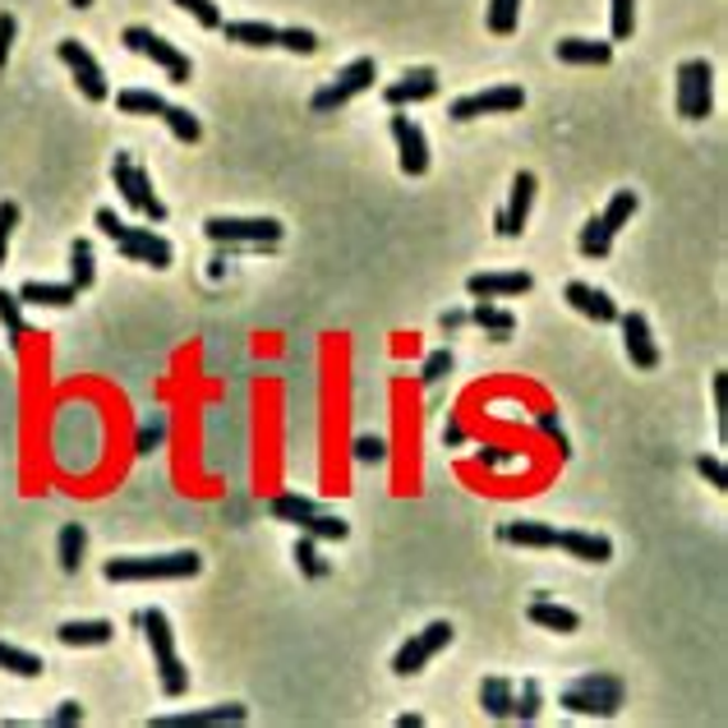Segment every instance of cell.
Instances as JSON below:
<instances>
[{
	"mask_svg": "<svg viewBox=\"0 0 728 728\" xmlns=\"http://www.w3.org/2000/svg\"><path fill=\"white\" fill-rule=\"evenodd\" d=\"M203 558L194 549H180V554H158V558H107L101 577L107 581H185L199 577Z\"/></svg>",
	"mask_w": 728,
	"mask_h": 728,
	"instance_id": "obj_1",
	"label": "cell"
},
{
	"mask_svg": "<svg viewBox=\"0 0 728 728\" xmlns=\"http://www.w3.org/2000/svg\"><path fill=\"white\" fill-rule=\"evenodd\" d=\"M143 622V632H148V645H152V664H158V683L167 696H185L190 692V668L185 660H180V650H175V632H171V618L162 609H148L139 613Z\"/></svg>",
	"mask_w": 728,
	"mask_h": 728,
	"instance_id": "obj_2",
	"label": "cell"
},
{
	"mask_svg": "<svg viewBox=\"0 0 728 728\" xmlns=\"http://www.w3.org/2000/svg\"><path fill=\"white\" fill-rule=\"evenodd\" d=\"M563 710L571 715H586V719H613L622 710V700H628V687L613 673H581L577 683H571L563 696Z\"/></svg>",
	"mask_w": 728,
	"mask_h": 728,
	"instance_id": "obj_3",
	"label": "cell"
},
{
	"mask_svg": "<svg viewBox=\"0 0 728 728\" xmlns=\"http://www.w3.org/2000/svg\"><path fill=\"white\" fill-rule=\"evenodd\" d=\"M111 180H116V190L120 199L135 207V213H143L148 222H167V203L158 199V190H152V175L129 158V152H116V162H111Z\"/></svg>",
	"mask_w": 728,
	"mask_h": 728,
	"instance_id": "obj_4",
	"label": "cell"
},
{
	"mask_svg": "<svg viewBox=\"0 0 728 728\" xmlns=\"http://www.w3.org/2000/svg\"><path fill=\"white\" fill-rule=\"evenodd\" d=\"M120 42H125L129 51H135V56H148L152 65H162L171 84H190V79H194V65H190L185 51L171 46L167 38H158L152 29H143V23H129V29L120 33Z\"/></svg>",
	"mask_w": 728,
	"mask_h": 728,
	"instance_id": "obj_5",
	"label": "cell"
},
{
	"mask_svg": "<svg viewBox=\"0 0 728 728\" xmlns=\"http://www.w3.org/2000/svg\"><path fill=\"white\" fill-rule=\"evenodd\" d=\"M203 236L213 245H277L286 236V226L277 217H207L203 222Z\"/></svg>",
	"mask_w": 728,
	"mask_h": 728,
	"instance_id": "obj_6",
	"label": "cell"
},
{
	"mask_svg": "<svg viewBox=\"0 0 728 728\" xmlns=\"http://www.w3.org/2000/svg\"><path fill=\"white\" fill-rule=\"evenodd\" d=\"M710 107H715V69L706 56H692L678 65V116L706 120Z\"/></svg>",
	"mask_w": 728,
	"mask_h": 728,
	"instance_id": "obj_7",
	"label": "cell"
},
{
	"mask_svg": "<svg viewBox=\"0 0 728 728\" xmlns=\"http://www.w3.org/2000/svg\"><path fill=\"white\" fill-rule=\"evenodd\" d=\"M374 79H378V61H374V56H360V61H351L342 74H336V79H332L328 88H319L309 107H314L319 116H332L336 107H346L351 97L370 93V88H374Z\"/></svg>",
	"mask_w": 728,
	"mask_h": 728,
	"instance_id": "obj_8",
	"label": "cell"
},
{
	"mask_svg": "<svg viewBox=\"0 0 728 728\" xmlns=\"http://www.w3.org/2000/svg\"><path fill=\"white\" fill-rule=\"evenodd\" d=\"M452 636H457V628H452L448 618L429 622L425 632H415V636L397 650V655H393V673H397V678H415V673H425V664L438 655V650H448Z\"/></svg>",
	"mask_w": 728,
	"mask_h": 728,
	"instance_id": "obj_9",
	"label": "cell"
},
{
	"mask_svg": "<svg viewBox=\"0 0 728 728\" xmlns=\"http://www.w3.org/2000/svg\"><path fill=\"white\" fill-rule=\"evenodd\" d=\"M526 107V88L522 84H499V88H484V93H465L457 97L448 116L452 120H480V116H512Z\"/></svg>",
	"mask_w": 728,
	"mask_h": 728,
	"instance_id": "obj_10",
	"label": "cell"
},
{
	"mask_svg": "<svg viewBox=\"0 0 728 728\" xmlns=\"http://www.w3.org/2000/svg\"><path fill=\"white\" fill-rule=\"evenodd\" d=\"M56 56L65 61V69L74 74V84H79V93H84L88 101H107V97H111L107 74H101L97 56H93V51H88L79 38H61V42H56Z\"/></svg>",
	"mask_w": 728,
	"mask_h": 728,
	"instance_id": "obj_11",
	"label": "cell"
},
{
	"mask_svg": "<svg viewBox=\"0 0 728 728\" xmlns=\"http://www.w3.org/2000/svg\"><path fill=\"white\" fill-rule=\"evenodd\" d=\"M116 249H120V258H129V264H148V268H158V272H167L175 264L171 240L158 236L152 226H125V236L116 240Z\"/></svg>",
	"mask_w": 728,
	"mask_h": 728,
	"instance_id": "obj_12",
	"label": "cell"
},
{
	"mask_svg": "<svg viewBox=\"0 0 728 728\" xmlns=\"http://www.w3.org/2000/svg\"><path fill=\"white\" fill-rule=\"evenodd\" d=\"M438 97V69H429V65H415V69H406L402 79H393L383 88V101L387 107H420V101H433Z\"/></svg>",
	"mask_w": 728,
	"mask_h": 728,
	"instance_id": "obj_13",
	"label": "cell"
},
{
	"mask_svg": "<svg viewBox=\"0 0 728 728\" xmlns=\"http://www.w3.org/2000/svg\"><path fill=\"white\" fill-rule=\"evenodd\" d=\"M535 171H522L512 180V199H507V207H499V217H493V226H499V236H507V240H516L526 231V217H531V203H535Z\"/></svg>",
	"mask_w": 728,
	"mask_h": 728,
	"instance_id": "obj_14",
	"label": "cell"
},
{
	"mask_svg": "<svg viewBox=\"0 0 728 728\" xmlns=\"http://www.w3.org/2000/svg\"><path fill=\"white\" fill-rule=\"evenodd\" d=\"M393 139L402 148V171L406 175H425L429 171V139H425V129L406 116V107L393 111Z\"/></svg>",
	"mask_w": 728,
	"mask_h": 728,
	"instance_id": "obj_15",
	"label": "cell"
},
{
	"mask_svg": "<svg viewBox=\"0 0 728 728\" xmlns=\"http://www.w3.org/2000/svg\"><path fill=\"white\" fill-rule=\"evenodd\" d=\"M622 328V346H628V360L636 370H660V346H655V332H650L645 314H618Z\"/></svg>",
	"mask_w": 728,
	"mask_h": 728,
	"instance_id": "obj_16",
	"label": "cell"
},
{
	"mask_svg": "<svg viewBox=\"0 0 728 728\" xmlns=\"http://www.w3.org/2000/svg\"><path fill=\"white\" fill-rule=\"evenodd\" d=\"M535 286L531 272H475V277H465V291H471L475 300H516V296H526Z\"/></svg>",
	"mask_w": 728,
	"mask_h": 728,
	"instance_id": "obj_17",
	"label": "cell"
},
{
	"mask_svg": "<svg viewBox=\"0 0 728 728\" xmlns=\"http://www.w3.org/2000/svg\"><path fill=\"white\" fill-rule=\"evenodd\" d=\"M563 300L577 309V314H586V319H595V323H618V300L609 296V291H600V286H590V281H567V291H563Z\"/></svg>",
	"mask_w": 728,
	"mask_h": 728,
	"instance_id": "obj_18",
	"label": "cell"
},
{
	"mask_svg": "<svg viewBox=\"0 0 728 728\" xmlns=\"http://www.w3.org/2000/svg\"><path fill=\"white\" fill-rule=\"evenodd\" d=\"M249 710L226 700V706H213V710H190V715H158L152 728H203V724H245Z\"/></svg>",
	"mask_w": 728,
	"mask_h": 728,
	"instance_id": "obj_19",
	"label": "cell"
},
{
	"mask_svg": "<svg viewBox=\"0 0 728 728\" xmlns=\"http://www.w3.org/2000/svg\"><path fill=\"white\" fill-rule=\"evenodd\" d=\"M526 618L535 622V628L558 632V636L581 632V613H577V609H567V604H554V600H531V604H526Z\"/></svg>",
	"mask_w": 728,
	"mask_h": 728,
	"instance_id": "obj_20",
	"label": "cell"
},
{
	"mask_svg": "<svg viewBox=\"0 0 728 728\" xmlns=\"http://www.w3.org/2000/svg\"><path fill=\"white\" fill-rule=\"evenodd\" d=\"M554 549L581 558V563H609L613 558V544L604 535H590V531H558V544Z\"/></svg>",
	"mask_w": 728,
	"mask_h": 728,
	"instance_id": "obj_21",
	"label": "cell"
},
{
	"mask_svg": "<svg viewBox=\"0 0 728 728\" xmlns=\"http://www.w3.org/2000/svg\"><path fill=\"white\" fill-rule=\"evenodd\" d=\"M19 300L23 304H46V309H69L74 300H79V291H74V281H23Z\"/></svg>",
	"mask_w": 728,
	"mask_h": 728,
	"instance_id": "obj_22",
	"label": "cell"
},
{
	"mask_svg": "<svg viewBox=\"0 0 728 728\" xmlns=\"http://www.w3.org/2000/svg\"><path fill=\"white\" fill-rule=\"evenodd\" d=\"M558 61L563 65H609L613 61V42H600V38H563L558 42Z\"/></svg>",
	"mask_w": 728,
	"mask_h": 728,
	"instance_id": "obj_23",
	"label": "cell"
},
{
	"mask_svg": "<svg viewBox=\"0 0 728 728\" xmlns=\"http://www.w3.org/2000/svg\"><path fill=\"white\" fill-rule=\"evenodd\" d=\"M503 544H522V549H554L558 544V526L549 522H507L499 531Z\"/></svg>",
	"mask_w": 728,
	"mask_h": 728,
	"instance_id": "obj_24",
	"label": "cell"
},
{
	"mask_svg": "<svg viewBox=\"0 0 728 728\" xmlns=\"http://www.w3.org/2000/svg\"><path fill=\"white\" fill-rule=\"evenodd\" d=\"M471 323L484 328V336H493V342H512V332H516V314H512V309H503V304H493V300L475 304Z\"/></svg>",
	"mask_w": 728,
	"mask_h": 728,
	"instance_id": "obj_25",
	"label": "cell"
},
{
	"mask_svg": "<svg viewBox=\"0 0 728 728\" xmlns=\"http://www.w3.org/2000/svg\"><path fill=\"white\" fill-rule=\"evenodd\" d=\"M61 645H69V650H84V645H107L111 636H116V628L111 622H61Z\"/></svg>",
	"mask_w": 728,
	"mask_h": 728,
	"instance_id": "obj_26",
	"label": "cell"
},
{
	"mask_svg": "<svg viewBox=\"0 0 728 728\" xmlns=\"http://www.w3.org/2000/svg\"><path fill=\"white\" fill-rule=\"evenodd\" d=\"M84 554H88V531L79 522H69L61 526V539H56V558H61V571H79L84 567Z\"/></svg>",
	"mask_w": 728,
	"mask_h": 728,
	"instance_id": "obj_27",
	"label": "cell"
},
{
	"mask_svg": "<svg viewBox=\"0 0 728 728\" xmlns=\"http://www.w3.org/2000/svg\"><path fill=\"white\" fill-rule=\"evenodd\" d=\"M222 33L226 42H240V46H277V29L264 19H236V23H222Z\"/></svg>",
	"mask_w": 728,
	"mask_h": 728,
	"instance_id": "obj_28",
	"label": "cell"
},
{
	"mask_svg": "<svg viewBox=\"0 0 728 728\" xmlns=\"http://www.w3.org/2000/svg\"><path fill=\"white\" fill-rule=\"evenodd\" d=\"M319 503L304 499V493H277V499L268 503V516L272 522H286V526H304V516H314Z\"/></svg>",
	"mask_w": 728,
	"mask_h": 728,
	"instance_id": "obj_29",
	"label": "cell"
},
{
	"mask_svg": "<svg viewBox=\"0 0 728 728\" xmlns=\"http://www.w3.org/2000/svg\"><path fill=\"white\" fill-rule=\"evenodd\" d=\"M512 683L507 678H484L480 683V706L489 719H512Z\"/></svg>",
	"mask_w": 728,
	"mask_h": 728,
	"instance_id": "obj_30",
	"label": "cell"
},
{
	"mask_svg": "<svg viewBox=\"0 0 728 728\" xmlns=\"http://www.w3.org/2000/svg\"><path fill=\"white\" fill-rule=\"evenodd\" d=\"M116 107L125 116H162L167 111V97L162 93H148V88H120L116 93Z\"/></svg>",
	"mask_w": 728,
	"mask_h": 728,
	"instance_id": "obj_31",
	"label": "cell"
},
{
	"mask_svg": "<svg viewBox=\"0 0 728 728\" xmlns=\"http://www.w3.org/2000/svg\"><path fill=\"white\" fill-rule=\"evenodd\" d=\"M0 668L14 673V678H42L46 664L33 655V650H19V645H10V641H0Z\"/></svg>",
	"mask_w": 728,
	"mask_h": 728,
	"instance_id": "obj_32",
	"label": "cell"
},
{
	"mask_svg": "<svg viewBox=\"0 0 728 728\" xmlns=\"http://www.w3.org/2000/svg\"><path fill=\"white\" fill-rule=\"evenodd\" d=\"M0 328H6V342L19 351L23 346V300H19V291H6V286H0Z\"/></svg>",
	"mask_w": 728,
	"mask_h": 728,
	"instance_id": "obj_33",
	"label": "cell"
},
{
	"mask_svg": "<svg viewBox=\"0 0 728 728\" xmlns=\"http://www.w3.org/2000/svg\"><path fill=\"white\" fill-rule=\"evenodd\" d=\"M577 249H581L586 258H609V254H613V231H609L600 217H590V222L581 226V236H577Z\"/></svg>",
	"mask_w": 728,
	"mask_h": 728,
	"instance_id": "obj_34",
	"label": "cell"
},
{
	"mask_svg": "<svg viewBox=\"0 0 728 728\" xmlns=\"http://www.w3.org/2000/svg\"><path fill=\"white\" fill-rule=\"evenodd\" d=\"M69 281H74V291H88V286L97 281V264H93V245L88 240L69 245Z\"/></svg>",
	"mask_w": 728,
	"mask_h": 728,
	"instance_id": "obj_35",
	"label": "cell"
},
{
	"mask_svg": "<svg viewBox=\"0 0 728 728\" xmlns=\"http://www.w3.org/2000/svg\"><path fill=\"white\" fill-rule=\"evenodd\" d=\"M516 23H522V0H489V33L493 38H512Z\"/></svg>",
	"mask_w": 728,
	"mask_h": 728,
	"instance_id": "obj_36",
	"label": "cell"
},
{
	"mask_svg": "<svg viewBox=\"0 0 728 728\" xmlns=\"http://www.w3.org/2000/svg\"><path fill=\"white\" fill-rule=\"evenodd\" d=\"M158 120L171 129V135H175L180 143H199V139H203V125H199V116H190L185 107H171V101H167V111H162Z\"/></svg>",
	"mask_w": 728,
	"mask_h": 728,
	"instance_id": "obj_37",
	"label": "cell"
},
{
	"mask_svg": "<svg viewBox=\"0 0 728 728\" xmlns=\"http://www.w3.org/2000/svg\"><path fill=\"white\" fill-rule=\"evenodd\" d=\"M300 531H304V535H314V539L323 544V539H346V535H351V522H342V516H332V512L319 507L314 516H304V526H300Z\"/></svg>",
	"mask_w": 728,
	"mask_h": 728,
	"instance_id": "obj_38",
	"label": "cell"
},
{
	"mask_svg": "<svg viewBox=\"0 0 728 728\" xmlns=\"http://www.w3.org/2000/svg\"><path fill=\"white\" fill-rule=\"evenodd\" d=\"M296 567L304 571V577H314V581L328 577V558H323V549H319L314 535H300V544H296Z\"/></svg>",
	"mask_w": 728,
	"mask_h": 728,
	"instance_id": "obj_39",
	"label": "cell"
},
{
	"mask_svg": "<svg viewBox=\"0 0 728 728\" xmlns=\"http://www.w3.org/2000/svg\"><path fill=\"white\" fill-rule=\"evenodd\" d=\"M632 213H636V194H632V190H618V194L609 199V207L600 213V222H604V226L613 231V236H618V231L632 222Z\"/></svg>",
	"mask_w": 728,
	"mask_h": 728,
	"instance_id": "obj_40",
	"label": "cell"
},
{
	"mask_svg": "<svg viewBox=\"0 0 728 728\" xmlns=\"http://www.w3.org/2000/svg\"><path fill=\"white\" fill-rule=\"evenodd\" d=\"M539 700H544V687L535 678L522 683V692H512V719H522V724H535L539 715Z\"/></svg>",
	"mask_w": 728,
	"mask_h": 728,
	"instance_id": "obj_41",
	"label": "cell"
},
{
	"mask_svg": "<svg viewBox=\"0 0 728 728\" xmlns=\"http://www.w3.org/2000/svg\"><path fill=\"white\" fill-rule=\"evenodd\" d=\"M162 443H167V415H152V420H143L139 433H135V452L139 457H152Z\"/></svg>",
	"mask_w": 728,
	"mask_h": 728,
	"instance_id": "obj_42",
	"label": "cell"
},
{
	"mask_svg": "<svg viewBox=\"0 0 728 728\" xmlns=\"http://www.w3.org/2000/svg\"><path fill=\"white\" fill-rule=\"evenodd\" d=\"M609 29H613V42H628L636 33V0H613V6H609Z\"/></svg>",
	"mask_w": 728,
	"mask_h": 728,
	"instance_id": "obj_43",
	"label": "cell"
},
{
	"mask_svg": "<svg viewBox=\"0 0 728 728\" xmlns=\"http://www.w3.org/2000/svg\"><path fill=\"white\" fill-rule=\"evenodd\" d=\"M452 364H457V360H452V351H448V346H438V351H429V355H425V364H420V383H425V387H433V383H443V378L452 374Z\"/></svg>",
	"mask_w": 728,
	"mask_h": 728,
	"instance_id": "obj_44",
	"label": "cell"
},
{
	"mask_svg": "<svg viewBox=\"0 0 728 728\" xmlns=\"http://www.w3.org/2000/svg\"><path fill=\"white\" fill-rule=\"evenodd\" d=\"M277 46L296 51V56H314V51H319V38L309 33V29H277Z\"/></svg>",
	"mask_w": 728,
	"mask_h": 728,
	"instance_id": "obj_45",
	"label": "cell"
},
{
	"mask_svg": "<svg viewBox=\"0 0 728 728\" xmlns=\"http://www.w3.org/2000/svg\"><path fill=\"white\" fill-rule=\"evenodd\" d=\"M535 429H539L544 438H554L558 461H567V457H571V443H567V433H563V425H558V415H554V410H539V415H535Z\"/></svg>",
	"mask_w": 728,
	"mask_h": 728,
	"instance_id": "obj_46",
	"label": "cell"
},
{
	"mask_svg": "<svg viewBox=\"0 0 728 728\" xmlns=\"http://www.w3.org/2000/svg\"><path fill=\"white\" fill-rule=\"evenodd\" d=\"M475 461L489 465V471H507V465L522 461V452H516V448H499V443H484V448H475Z\"/></svg>",
	"mask_w": 728,
	"mask_h": 728,
	"instance_id": "obj_47",
	"label": "cell"
},
{
	"mask_svg": "<svg viewBox=\"0 0 728 728\" xmlns=\"http://www.w3.org/2000/svg\"><path fill=\"white\" fill-rule=\"evenodd\" d=\"M355 461H364V465L387 461V438L383 433H360L355 438Z\"/></svg>",
	"mask_w": 728,
	"mask_h": 728,
	"instance_id": "obj_48",
	"label": "cell"
},
{
	"mask_svg": "<svg viewBox=\"0 0 728 728\" xmlns=\"http://www.w3.org/2000/svg\"><path fill=\"white\" fill-rule=\"evenodd\" d=\"M175 6L185 10V14H194V19L203 23V29H222V23H226V19H222V10L213 6V0H175Z\"/></svg>",
	"mask_w": 728,
	"mask_h": 728,
	"instance_id": "obj_49",
	"label": "cell"
},
{
	"mask_svg": "<svg viewBox=\"0 0 728 728\" xmlns=\"http://www.w3.org/2000/svg\"><path fill=\"white\" fill-rule=\"evenodd\" d=\"M14 226H19V203H0V268H6V254H10V240H14Z\"/></svg>",
	"mask_w": 728,
	"mask_h": 728,
	"instance_id": "obj_50",
	"label": "cell"
},
{
	"mask_svg": "<svg viewBox=\"0 0 728 728\" xmlns=\"http://www.w3.org/2000/svg\"><path fill=\"white\" fill-rule=\"evenodd\" d=\"M696 471H700V475H706V480H710V484H715L719 493L728 489V465H724L719 457H710V452H700V457H696Z\"/></svg>",
	"mask_w": 728,
	"mask_h": 728,
	"instance_id": "obj_51",
	"label": "cell"
},
{
	"mask_svg": "<svg viewBox=\"0 0 728 728\" xmlns=\"http://www.w3.org/2000/svg\"><path fill=\"white\" fill-rule=\"evenodd\" d=\"M14 38H19V19L6 10V14H0V69H6V61H10Z\"/></svg>",
	"mask_w": 728,
	"mask_h": 728,
	"instance_id": "obj_52",
	"label": "cell"
},
{
	"mask_svg": "<svg viewBox=\"0 0 728 728\" xmlns=\"http://www.w3.org/2000/svg\"><path fill=\"white\" fill-rule=\"evenodd\" d=\"M69 724H84V706H79V700H61V710L51 715V728H69Z\"/></svg>",
	"mask_w": 728,
	"mask_h": 728,
	"instance_id": "obj_53",
	"label": "cell"
},
{
	"mask_svg": "<svg viewBox=\"0 0 728 728\" xmlns=\"http://www.w3.org/2000/svg\"><path fill=\"white\" fill-rule=\"evenodd\" d=\"M97 226H101V236H111V240H120L129 222H120V217L111 213V207H97Z\"/></svg>",
	"mask_w": 728,
	"mask_h": 728,
	"instance_id": "obj_54",
	"label": "cell"
},
{
	"mask_svg": "<svg viewBox=\"0 0 728 728\" xmlns=\"http://www.w3.org/2000/svg\"><path fill=\"white\" fill-rule=\"evenodd\" d=\"M438 323H443V332H457V328H465V323H471V314H465V309H448V314L438 319Z\"/></svg>",
	"mask_w": 728,
	"mask_h": 728,
	"instance_id": "obj_55",
	"label": "cell"
},
{
	"mask_svg": "<svg viewBox=\"0 0 728 728\" xmlns=\"http://www.w3.org/2000/svg\"><path fill=\"white\" fill-rule=\"evenodd\" d=\"M465 438H471V433H465V425H457V420H448V429H443V443H448V448H461V443H465Z\"/></svg>",
	"mask_w": 728,
	"mask_h": 728,
	"instance_id": "obj_56",
	"label": "cell"
},
{
	"mask_svg": "<svg viewBox=\"0 0 728 728\" xmlns=\"http://www.w3.org/2000/svg\"><path fill=\"white\" fill-rule=\"evenodd\" d=\"M217 249H222V254L213 258V264H207V277H213V281H217V277L226 272V245H217Z\"/></svg>",
	"mask_w": 728,
	"mask_h": 728,
	"instance_id": "obj_57",
	"label": "cell"
},
{
	"mask_svg": "<svg viewBox=\"0 0 728 728\" xmlns=\"http://www.w3.org/2000/svg\"><path fill=\"white\" fill-rule=\"evenodd\" d=\"M420 724H425V715H402L397 719V728H420Z\"/></svg>",
	"mask_w": 728,
	"mask_h": 728,
	"instance_id": "obj_58",
	"label": "cell"
},
{
	"mask_svg": "<svg viewBox=\"0 0 728 728\" xmlns=\"http://www.w3.org/2000/svg\"><path fill=\"white\" fill-rule=\"evenodd\" d=\"M69 6H74V10H88V6H93V0H69Z\"/></svg>",
	"mask_w": 728,
	"mask_h": 728,
	"instance_id": "obj_59",
	"label": "cell"
}]
</instances>
